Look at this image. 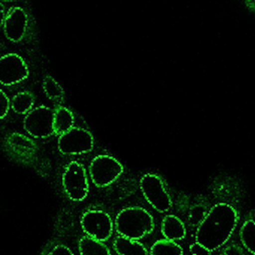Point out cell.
I'll return each instance as SVG.
<instances>
[{
	"mask_svg": "<svg viewBox=\"0 0 255 255\" xmlns=\"http://www.w3.org/2000/svg\"><path fill=\"white\" fill-rule=\"evenodd\" d=\"M238 220V213L234 207L225 203L216 204L197 228L195 242L210 252L218 250L230 240Z\"/></svg>",
	"mask_w": 255,
	"mask_h": 255,
	"instance_id": "1",
	"label": "cell"
},
{
	"mask_svg": "<svg viewBox=\"0 0 255 255\" xmlns=\"http://www.w3.org/2000/svg\"><path fill=\"white\" fill-rule=\"evenodd\" d=\"M115 226L119 235L138 240L153 231L154 221L145 209L129 207L124 209L117 215Z\"/></svg>",
	"mask_w": 255,
	"mask_h": 255,
	"instance_id": "2",
	"label": "cell"
},
{
	"mask_svg": "<svg viewBox=\"0 0 255 255\" xmlns=\"http://www.w3.org/2000/svg\"><path fill=\"white\" fill-rule=\"evenodd\" d=\"M141 192L147 202L160 213H166L172 206L171 197L163 181L158 175L147 174L140 180Z\"/></svg>",
	"mask_w": 255,
	"mask_h": 255,
	"instance_id": "3",
	"label": "cell"
},
{
	"mask_svg": "<svg viewBox=\"0 0 255 255\" xmlns=\"http://www.w3.org/2000/svg\"><path fill=\"white\" fill-rule=\"evenodd\" d=\"M122 164L112 156L101 155L91 162L89 167L92 183L98 187H106L114 183L123 172Z\"/></svg>",
	"mask_w": 255,
	"mask_h": 255,
	"instance_id": "4",
	"label": "cell"
},
{
	"mask_svg": "<svg viewBox=\"0 0 255 255\" xmlns=\"http://www.w3.org/2000/svg\"><path fill=\"white\" fill-rule=\"evenodd\" d=\"M62 185L70 199L74 201H83L89 189L84 166L78 162H71L62 176Z\"/></svg>",
	"mask_w": 255,
	"mask_h": 255,
	"instance_id": "5",
	"label": "cell"
},
{
	"mask_svg": "<svg viewBox=\"0 0 255 255\" xmlns=\"http://www.w3.org/2000/svg\"><path fill=\"white\" fill-rule=\"evenodd\" d=\"M54 111L47 107H38L31 110L23 121L26 132L37 138H44L54 133Z\"/></svg>",
	"mask_w": 255,
	"mask_h": 255,
	"instance_id": "6",
	"label": "cell"
},
{
	"mask_svg": "<svg viewBox=\"0 0 255 255\" xmlns=\"http://www.w3.org/2000/svg\"><path fill=\"white\" fill-rule=\"evenodd\" d=\"M81 225L87 236L99 241H107L113 234V220L110 215L103 210L86 212L82 216Z\"/></svg>",
	"mask_w": 255,
	"mask_h": 255,
	"instance_id": "7",
	"label": "cell"
},
{
	"mask_svg": "<svg viewBox=\"0 0 255 255\" xmlns=\"http://www.w3.org/2000/svg\"><path fill=\"white\" fill-rule=\"evenodd\" d=\"M94 139L89 131L73 128L60 135L58 141L59 151L65 155H78L88 153L93 149Z\"/></svg>",
	"mask_w": 255,
	"mask_h": 255,
	"instance_id": "8",
	"label": "cell"
},
{
	"mask_svg": "<svg viewBox=\"0 0 255 255\" xmlns=\"http://www.w3.org/2000/svg\"><path fill=\"white\" fill-rule=\"evenodd\" d=\"M29 69L24 60L17 54L2 56L0 61V82L3 86H10L26 80Z\"/></svg>",
	"mask_w": 255,
	"mask_h": 255,
	"instance_id": "9",
	"label": "cell"
},
{
	"mask_svg": "<svg viewBox=\"0 0 255 255\" xmlns=\"http://www.w3.org/2000/svg\"><path fill=\"white\" fill-rule=\"evenodd\" d=\"M27 25L28 17L24 10L19 7L12 8L4 22L5 36L13 42H18L23 39Z\"/></svg>",
	"mask_w": 255,
	"mask_h": 255,
	"instance_id": "10",
	"label": "cell"
},
{
	"mask_svg": "<svg viewBox=\"0 0 255 255\" xmlns=\"http://www.w3.org/2000/svg\"><path fill=\"white\" fill-rule=\"evenodd\" d=\"M161 232L165 239L172 241L183 240L186 235L184 224L174 215H168L164 218L161 225Z\"/></svg>",
	"mask_w": 255,
	"mask_h": 255,
	"instance_id": "11",
	"label": "cell"
},
{
	"mask_svg": "<svg viewBox=\"0 0 255 255\" xmlns=\"http://www.w3.org/2000/svg\"><path fill=\"white\" fill-rule=\"evenodd\" d=\"M113 247L119 255H148L147 249L138 240L120 235L115 239Z\"/></svg>",
	"mask_w": 255,
	"mask_h": 255,
	"instance_id": "12",
	"label": "cell"
},
{
	"mask_svg": "<svg viewBox=\"0 0 255 255\" xmlns=\"http://www.w3.org/2000/svg\"><path fill=\"white\" fill-rule=\"evenodd\" d=\"M79 251L81 255H111L110 249L103 242L89 236L80 239Z\"/></svg>",
	"mask_w": 255,
	"mask_h": 255,
	"instance_id": "13",
	"label": "cell"
},
{
	"mask_svg": "<svg viewBox=\"0 0 255 255\" xmlns=\"http://www.w3.org/2000/svg\"><path fill=\"white\" fill-rule=\"evenodd\" d=\"M74 126V116L71 111L65 107H58L54 111V133L63 135L72 129Z\"/></svg>",
	"mask_w": 255,
	"mask_h": 255,
	"instance_id": "14",
	"label": "cell"
},
{
	"mask_svg": "<svg viewBox=\"0 0 255 255\" xmlns=\"http://www.w3.org/2000/svg\"><path fill=\"white\" fill-rule=\"evenodd\" d=\"M150 255H183V249L172 240H157L150 248Z\"/></svg>",
	"mask_w": 255,
	"mask_h": 255,
	"instance_id": "15",
	"label": "cell"
},
{
	"mask_svg": "<svg viewBox=\"0 0 255 255\" xmlns=\"http://www.w3.org/2000/svg\"><path fill=\"white\" fill-rule=\"evenodd\" d=\"M242 244L246 250L255 255V221L249 219L242 225L240 231Z\"/></svg>",
	"mask_w": 255,
	"mask_h": 255,
	"instance_id": "16",
	"label": "cell"
},
{
	"mask_svg": "<svg viewBox=\"0 0 255 255\" xmlns=\"http://www.w3.org/2000/svg\"><path fill=\"white\" fill-rule=\"evenodd\" d=\"M33 104V96L29 92H21L13 98L11 107L17 114H28L32 110Z\"/></svg>",
	"mask_w": 255,
	"mask_h": 255,
	"instance_id": "17",
	"label": "cell"
},
{
	"mask_svg": "<svg viewBox=\"0 0 255 255\" xmlns=\"http://www.w3.org/2000/svg\"><path fill=\"white\" fill-rule=\"evenodd\" d=\"M43 89L47 96L52 100H60L63 98L64 92L56 80L47 76L43 82Z\"/></svg>",
	"mask_w": 255,
	"mask_h": 255,
	"instance_id": "18",
	"label": "cell"
},
{
	"mask_svg": "<svg viewBox=\"0 0 255 255\" xmlns=\"http://www.w3.org/2000/svg\"><path fill=\"white\" fill-rule=\"evenodd\" d=\"M209 210H207L206 206L202 204H195L191 208L188 217V222L190 224L191 226L197 227L202 222L204 218L207 216Z\"/></svg>",
	"mask_w": 255,
	"mask_h": 255,
	"instance_id": "19",
	"label": "cell"
},
{
	"mask_svg": "<svg viewBox=\"0 0 255 255\" xmlns=\"http://www.w3.org/2000/svg\"><path fill=\"white\" fill-rule=\"evenodd\" d=\"M11 144L17 148L31 149L33 147V143L27 137L14 134L10 138Z\"/></svg>",
	"mask_w": 255,
	"mask_h": 255,
	"instance_id": "20",
	"label": "cell"
},
{
	"mask_svg": "<svg viewBox=\"0 0 255 255\" xmlns=\"http://www.w3.org/2000/svg\"><path fill=\"white\" fill-rule=\"evenodd\" d=\"M10 101L7 95L4 93L3 91H1L0 95V117L3 119L8 114L9 110Z\"/></svg>",
	"mask_w": 255,
	"mask_h": 255,
	"instance_id": "21",
	"label": "cell"
},
{
	"mask_svg": "<svg viewBox=\"0 0 255 255\" xmlns=\"http://www.w3.org/2000/svg\"><path fill=\"white\" fill-rule=\"evenodd\" d=\"M220 255H246V254L241 246L231 243L223 249Z\"/></svg>",
	"mask_w": 255,
	"mask_h": 255,
	"instance_id": "22",
	"label": "cell"
},
{
	"mask_svg": "<svg viewBox=\"0 0 255 255\" xmlns=\"http://www.w3.org/2000/svg\"><path fill=\"white\" fill-rule=\"evenodd\" d=\"M189 252L192 255H210L212 252L207 250L204 246L195 242L189 246Z\"/></svg>",
	"mask_w": 255,
	"mask_h": 255,
	"instance_id": "23",
	"label": "cell"
},
{
	"mask_svg": "<svg viewBox=\"0 0 255 255\" xmlns=\"http://www.w3.org/2000/svg\"><path fill=\"white\" fill-rule=\"evenodd\" d=\"M48 255H74L71 249L64 245H58L55 246Z\"/></svg>",
	"mask_w": 255,
	"mask_h": 255,
	"instance_id": "24",
	"label": "cell"
},
{
	"mask_svg": "<svg viewBox=\"0 0 255 255\" xmlns=\"http://www.w3.org/2000/svg\"><path fill=\"white\" fill-rule=\"evenodd\" d=\"M248 7L255 11V2H248Z\"/></svg>",
	"mask_w": 255,
	"mask_h": 255,
	"instance_id": "25",
	"label": "cell"
},
{
	"mask_svg": "<svg viewBox=\"0 0 255 255\" xmlns=\"http://www.w3.org/2000/svg\"></svg>",
	"mask_w": 255,
	"mask_h": 255,
	"instance_id": "26",
	"label": "cell"
}]
</instances>
